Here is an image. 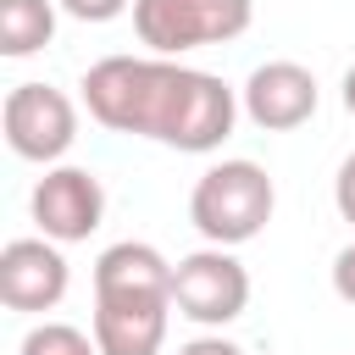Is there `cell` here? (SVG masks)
<instances>
[{
	"label": "cell",
	"mask_w": 355,
	"mask_h": 355,
	"mask_svg": "<svg viewBox=\"0 0 355 355\" xmlns=\"http://www.w3.org/2000/svg\"><path fill=\"white\" fill-rule=\"evenodd\" d=\"M277 211V189H272V172L261 161H216L194 178L189 189V222L205 244H222V250H239L250 239H261V227L272 222Z\"/></svg>",
	"instance_id": "obj_3"
},
{
	"label": "cell",
	"mask_w": 355,
	"mask_h": 355,
	"mask_svg": "<svg viewBox=\"0 0 355 355\" xmlns=\"http://www.w3.org/2000/svg\"><path fill=\"white\" fill-rule=\"evenodd\" d=\"M28 211L39 222V239H50V244H83L105 222V183L89 166H44V178L33 183Z\"/></svg>",
	"instance_id": "obj_7"
},
{
	"label": "cell",
	"mask_w": 355,
	"mask_h": 355,
	"mask_svg": "<svg viewBox=\"0 0 355 355\" xmlns=\"http://www.w3.org/2000/svg\"><path fill=\"white\" fill-rule=\"evenodd\" d=\"M338 100H344V111H349V116H355V67H349V72H344V83H338Z\"/></svg>",
	"instance_id": "obj_16"
},
{
	"label": "cell",
	"mask_w": 355,
	"mask_h": 355,
	"mask_svg": "<svg viewBox=\"0 0 355 355\" xmlns=\"http://www.w3.org/2000/svg\"><path fill=\"white\" fill-rule=\"evenodd\" d=\"M55 0H0V55H39L55 39Z\"/></svg>",
	"instance_id": "obj_10"
},
{
	"label": "cell",
	"mask_w": 355,
	"mask_h": 355,
	"mask_svg": "<svg viewBox=\"0 0 355 355\" xmlns=\"http://www.w3.org/2000/svg\"><path fill=\"white\" fill-rule=\"evenodd\" d=\"M83 105L100 128L155 139L183 155H211L239 122V89L216 72L166 61V55H105L83 72Z\"/></svg>",
	"instance_id": "obj_1"
},
{
	"label": "cell",
	"mask_w": 355,
	"mask_h": 355,
	"mask_svg": "<svg viewBox=\"0 0 355 355\" xmlns=\"http://www.w3.org/2000/svg\"><path fill=\"white\" fill-rule=\"evenodd\" d=\"M255 22V0H133V33L150 55H189L227 44Z\"/></svg>",
	"instance_id": "obj_4"
},
{
	"label": "cell",
	"mask_w": 355,
	"mask_h": 355,
	"mask_svg": "<svg viewBox=\"0 0 355 355\" xmlns=\"http://www.w3.org/2000/svg\"><path fill=\"white\" fill-rule=\"evenodd\" d=\"M17 355H100L94 333L72 327V322H33L17 344Z\"/></svg>",
	"instance_id": "obj_11"
},
{
	"label": "cell",
	"mask_w": 355,
	"mask_h": 355,
	"mask_svg": "<svg viewBox=\"0 0 355 355\" xmlns=\"http://www.w3.org/2000/svg\"><path fill=\"white\" fill-rule=\"evenodd\" d=\"M178 355H244L233 338H222V333H200V338H189V344H178Z\"/></svg>",
	"instance_id": "obj_15"
},
{
	"label": "cell",
	"mask_w": 355,
	"mask_h": 355,
	"mask_svg": "<svg viewBox=\"0 0 355 355\" xmlns=\"http://www.w3.org/2000/svg\"><path fill=\"white\" fill-rule=\"evenodd\" d=\"M333 205H338V216L355 227V150L338 161V178H333Z\"/></svg>",
	"instance_id": "obj_13"
},
{
	"label": "cell",
	"mask_w": 355,
	"mask_h": 355,
	"mask_svg": "<svg viewBox=\"0 0 355 355\" xmlns=\"http://www.w3.org/2000/svg\"><path fill=\"white\" fill-rule=\"evenodd\" d=\"M239 105L255 128L266 133H288V128H305L322 105V89H316V72L300 67V61H261L244 89H239Z\"/></svg>",
	"instance_id": "obj_8"
},
{
	"label": "cell",
	"mask_w": 355,
	"mask_h": 355,
	"mask_svg": "<svg viewBox=\"0 0 355 355\" xmlns=\"http://www.w3.org/2000/svg\"><path fill=\"white\" fill-rule=\"evenodd\" d=\"M67 283H72V266L61 255V244L50 239H11L0 250V300L6 311H55L67 300Z\"/></svg>",
	"instance_id": "obj_9"
},
{
	"label": "cell",
	"mask_w": 355,
	"mask_h": 355,
	"mask_svg": "<svg viewBox=\"0 0 355 355\" xmlns=\"http://www.w3.org/2000/svg\"><path fill=\"white\" fill-rule=\"evenodd\" d=\"M67 17H78V22H111V17H122V11H133V0H55Z\"/></svg>",
	"instance_id": "obj_12"
},
{
	"label": "cell",
	"mask_w": 355,
	"mask_h": 355,
	"mask_svg": "<svg viewBox=\"0 0 355 355\" xmlns=\"http://www.w3.org/2000/svg\"><path fill=\"white\" fill-rule=\"evenodd\" d=\"M172 266L155 244L122 239L94 261V316L89 333L100 355H161L172 322Z\"/></svg>",
	"instance_id": "obj_2"
},
{
	"label": "cell",
	"mask_w": 355,
	"mask_h": 355,
	"mask_svg": "<svg viewBox=\"0 0 355 355\" xmlns=\"http://www.w3.org/2000/svg\"><path fill=\"white\" fill-rule=\"evenodd\" d=\"M0 128H6L11 155L61 166V155L78 144V105L55 83H17L0 105Z\"/></svg>",
	"instance_id": "obj_6"
},
{
	"label": "cell",
	"mask_w": 355,
	"mask_h": 355,
	"mask_svg": "<svg viewBox=\"0 0 355 355\" xmlns=\"http://www.w3.org/2000/svg\"><path fill=\"white\" fill-rule=\"evenodd\" d=\"M333 294H338L344 305H355V244H344V250L333 255Z\"/></svg>",
	"instance_id": "obj_14"
},
{
	"label": "cell",
	"mask_w": 355,
	"mask_h": 355,
	"mask_svg": "<svg viewBox=\"0 0 355 355\" xmlns=\"http://www.w3.org/2000/svg\"><path fill=\"white\" fill-rule=\"evenodd\" d=\"M172 305L178 316H189L194 327H227L244 316L250 305V272L233 250L205 244L194 255H183L172 266Z\"/></svg>",
	"instance_id": "obj_5"
}]
</instances>
